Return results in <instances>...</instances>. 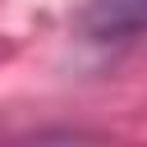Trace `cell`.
Here are the masks:
<instances>
[{
	"instance_id": "1",
	"label": "cell",
	"mask_w": 147,
	"mask_h": 147,
	"mask_svg": "<svg viewBox=\"0 0 147 147\" xmlns=\"http://www.w3.org/2000/svg\"><path fill=\"white\" fill-rule=\"evenodd\" d=\"M78 32L87 41H129L147 32V0H87L78 14Z\"/></svg>"
}]
</instances>
